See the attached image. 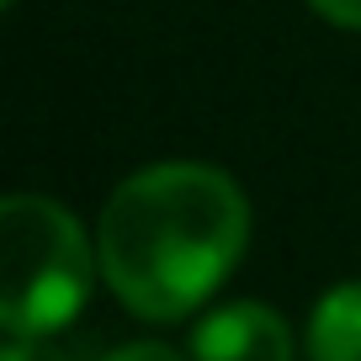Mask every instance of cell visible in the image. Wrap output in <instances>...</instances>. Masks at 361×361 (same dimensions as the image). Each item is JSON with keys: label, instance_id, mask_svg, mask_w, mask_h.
<instances>
[{"label": "cell", "instance_id": "obj_8", "mask_svg": "<svg viewBox=\"0 0 361 361\" xmlns=\"http://www.w3.org/2000/svg\"><path fill=\"white\" fill-rule=\"evenodd\" d=\"M0 6H16V0H0Z\"/></svg>", "mask_w": 361, "mask_h": 361}, {"label": "cell", "instance_id": "obj_4", "mask_svg": "<svg viewBox=\"0 0 361 361\" xmlns=\"http://www.w3.org/2000/svg\"><path fill=\"white\" fill-rule=\"evenodd\" d=\"M308 361H361V282H335L303 329Z\"/></svg>", "mask_w": 361, "mask_h": 361}, {"label": "cell", "instance_id": "obj_6", "mask_svg": "<svg viewBox=\"0 0 361 361\" xmlns=\"http://www.w3.org/2000/svg\"><path fill=\"white\" fill-rule=\"evenodd\" d=\"M102 361H186L176 345H165V340H128V345L106 350Z\"/></svg>", "mask_w": 361, "mask_h": 361}, {"label": "cell", "instance_id": "obj_5", "mask_svg": "<svg viewBox=\"0 0 361 361\" xmlns=\"http://www.w3.org/2000/svg\"><path fill=\"white\" fill-rule=\"evenodd\" d=\"M0 361H80L69 345H59L54 335H6V356Z\"/></svg>", "mask_w": 361, "mask_h": 361}, {"label": "cell", "instance_id": "obj_7", "mask_svg": "<svg viewBox=\"0 0 361 361\" xmlns=\"http://www.w3.org/2000/svg\"><path fill=\"white\" fill-rule=\"evenodd\" d=\"M324 22L345 27V32H361V0H308Z\"/></svg>", "mask_w": 361, "mask_h": 361}, {"label": "cell", "instance_id": "obj_1", "mask_svg": "<svg viewBox=\"0 0 361 361\" xmlns=\"http://www.w3.org/2000/svg\"><path fill=\"white\" fill-rule=\"evenodd\" d=\"M250 245V202L202 159L144 165L106 197L96 224L102 282L138 319H186L224 287Z\"/></svg>", "mask_w": 361, "mask_h": 361}, {"label": "cell", "instance_id": "obj_3", "mask_svg": "<svg viewBox=\"0 0 361 361\" xmlns=\"http://www.w3.org/2000/svg\"><path fill=\"white\" fill-rule=\"evenodd\" d=\"M192 361H298V340L276 308L224 303L192 329Z\"/></svg>", "mask_w": 361, "mask_h": 361}, {"label": "cell", "instance_id": "obj_2", "mask_svg": "<svg viewBox=\"0 0 361 361\" xmlns=\"http://www.w3.org/2000/svg\"><path fill=\"white\" fill-rule=\"evenodd\" d=\"M102 266L80 218L37 192L0 202V329L59 335L85 308L90 271Z\"/></svg>", "mask_w": 361, "mask_h": 361}]
</instances>
